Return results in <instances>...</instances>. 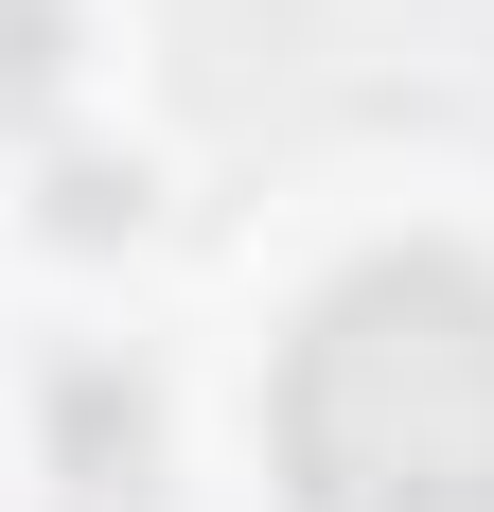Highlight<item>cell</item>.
Masks as SVG:
<instances>
[{
    "label": "cell",
    "mask_w": 494,
    "mask_h": 512,
    "mask_svg": "<svg viewBox=\"0 0 494 512\" xmlns=\"http://www.w3.org/2000/svg\"><path fill=\"white\" fill-rule=\"evenodd\" d=\"M124 212H142V177H106V159H71V177H53V230H124Z\"/></svg>",
    "instance_id": "3"
},
{
    "label": "cell",
    "mask_w": 494,
    "mask_h": 512,
    "mask_svg": "<svg viewBox=\"0 0 494 512\" xmlns=\"http://www.w3.org/2000/svg\"><path fill=\"white\" fill-rule=\"evenodd\" d=\"M53 89H71V18H53V0H0V142H18Z\"/></svg>",
    "instance_id": "2"
},
{
    "label": "cell",
    "mask_w": 494,
    "mask_h": 512,
    "mask_svg": "<svg viewBox=\"0 0 494 512\" xmlns=\"http://www.w3.org/2000/svg\"><path fill=\"white\" fill-rule=\"evenodd\" d=\"M265 424L300 512H494V265L459 248L353 265L283 336Z\"/></svg>",
    "instance_id": "1"
}]
</instances>
